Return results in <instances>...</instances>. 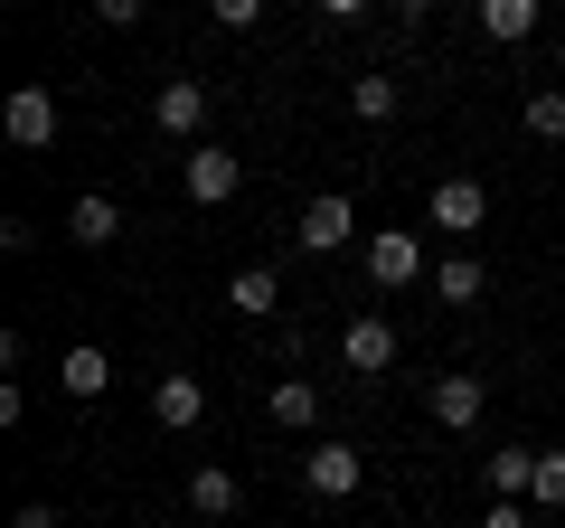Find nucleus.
<instances>
[{
  "label": "nucleus",
  "mask_w": 565,
  "mask_h": 528,
  "mask_svg": "<svg viewBox=\"0 0 565 528\" xmlns=\"http://www.w3.org/2000/svg\"><path fill=\"white\" fill-rule=\"evenodd\" d=\"M226 311H236V321H274L282 311V274L274 264H245L236 284H226Z\"/></svg>",
  "instance_id": "13"
},
{
  "label": "nucleus",
  "mask_w": 565,
  "mask_h": 528,
  "mask_svg": "<svg viewBox=\"0 0 565 528\" xmlns=\"http://www.w3.org/2000/svg\"><path fill=\"white\" fill-rule=\"evenodd\" d=\"M537 509H565V453H537V490H527Z\"/></svg>",
  "instance_id": "21"
},
{
  "label": "nucleus",
  "mask_w": 565,
  "mask_h": 528,
  "mask_svg": "<svg viewBox=\"0 0 565 528\" xmlns=\"http://www.w3.org/2000/svg\"><path fill=\"white\" fill-rule=\"evenodd\" d=\"M434 226H444V236H481V226H490V189L462 180V170L434 180Z\"/></svg>",
  "instance_id": "9"
},
{
  "label": "nucleus",
  "mask_w": 565,
  "mask_h": 528,
  "mask_svg": "<svg viewBox=\"0 0 565 528\" xmlns=\"http://www.w3.org/2000/svg\"><path fill=\"white\" fill-rule=\"evenodd\" d=\"M349 236H359V208H349L340 189H321V199L302 208V226H292V245H302V255H340Z\"/></svg>",
  "instance_id": "7"
},
{
  "label": "nucleus",
  "mask_w": 565,
  "mask_h": 528,
  "mask_svg": "<svg viewBox=\"0 0 565 528\" xmlns=\"http://www.w3.org/2000/svg\"><path fill=\"white\" fill-rule=\"evenodd\" d=\"M264 415H274L282 434H311V425H321V387H311V378H274V387H264Z\"/></svg>",
  "instance_id": "12"
},
{
  "label": "nucleus",
  "mask_w": 565,
  "mask_h": 528,
  "mask_svg": "<svg viewBox=\"0 0 565 528\" xmlns=\"http://www.w3.org/2000/svg\"><path fill=\"white\" fill-rule=\"evenodd\" d=\"M340 368H349V378H386V368H396V321H377V311H349V330H340Z\"/></svg>",
  "instance_id": "4"
},
{
  "label": "nucleus",
  "mask_w": 565,
  "mask_h": 528,
  "mask_svg": "<svg viewBox=\"0 0 565 528\" xmlns=\"http://www.w3.org/2000/svg\"><path fill=\"white\" fill-rule=\"evenodd\" d=\"M151 123H161L170 142H207V85L199 76H170L161 95H151Z\"/></svg>",
  "instance_id": "8"
},
{
  "label": "nucleus",
  "mask_w": 565,
  "mask_h": 528,
  "mask_svg": "<svg viewBox=\"0 0 565 528\" xmlns=\"http://www.w3.org/2000/svg\"><path fill=\"white\" fill-rule=\"evenodd\" d=\"M180 189H189L199 208H226V199L245 189V161H236L226 142H189V161H180Z\"/></svg>",
  "instance_id": "1"
},
{
  "label": "nucleus",
  "mask_w": 565,
  "mask_h": 528,
  "mask_svg": "<svg viewBox=\"0 0 565 528\" xmlns=\"http://www.w3.org/2000/svg\"><path fill=\"white\" fill-rule=\"evenodd\" d=\"M367 284H377V293L424 284V236H415V226H377V236H367Z\"/></svg>",
  "instance_id": "2"
},
{
  "label": "nucleus",
  "mask_w": 565,
  "mask_h": 528,
  "mask_svg": "<svg viewBox=\"0 0 565 528\" xmlns=\"http://www.w3.org/2000/svg\"><path fill=\"white\" fill-rule=\"evenodd\" d=\"M481 482H490V500H527V490H537V453H527V444L490 453V463H481Z\"/></svg>",
  "instance_id": "17"
},
{
  "label": "nucleus",
  "mask_w": 565,
  "mask_h": 528,
  "mask_svg": "<svg viewBox=\"0 0 565 528\" xmlns=\"http://www.w3.org/2000/svg\"><path fill=\"white\" fill-rule=\"evenodd\" d=\"M141 10H151V0H95V20H104V29H141Z\"/></svg>",
  "instance_id": "23"
},
{
  "label": "nucleus",
  "mask_w": 565,
  "mask_h": 528,
  "mask_svg": "<svg viewBox=\"0 0 565 528\" xmlns=\"http://www.w3.org/2000/svg\"><path fill=\"white\" fill-rule=\"evenodd\" d=\"M151 425H161V434L207 425V378H199V368H161V378H151Z\"/></svg>",
  "instance_id": "3"
},
{
  "label": "nucleus",
  "mask_w": 565,
  "mask_h": 528,
  "mask_svg": "<svg viewBox=\"0 0 565 528\" xmlns=\"http://www.w3.org/2000/svg\"><path fill=\"white\" fill-rule=\"evenodd\" d=\"M490 293V274H481V255H444L434 264V303H452V311H471Z\"/></svg>",
  "instance_id": "16"
},
{
  "label": "nucleus",
  "mask_w": 565,
  "mask_h": 528,
  "mask_svg": "<svg viewBox=\"0 0 565 528\" xmlns=\"http://www.w3.org/2000/svg\"><path fill=\"white\" fill-rule=\"evenodd\" d=\"M556 47H565V20H556Z\"/></svg>",
  "instance_id": "28"
},
{
  "label": "nucleus",
  "mask_w": 565,
  "mask_h": 528,
  "mask_svg": "<svg viewBox=\"0 0 565 528\" xmlns=\"http://www.w3.org/2000/svg\"><path fill=\"white\" fill-rule=\"evenodd\" d=\"M471 20H481V39L519 47V39H537V20H546V0H471Z\"/></svg>",
  "instance_id": "11"
},
{
  "label": "nucleus",
  "mask_w": 565,
  "mask_h": 528,
  "mask_svg": "<svg viewBox=\"0 0 565 528\" xmlns=\"http://www.w3.org/2000/svg\"><path fill=\"white\" fill-rule=\"evenodd\" d=\"M386 10H396V20H405V29H415V20H424V10H434V0H386Z\"/></svg>",
  "instance_id": "27"
},
{
  "label": "nucleus",
  "mask_w": 565,
  "mask_h": 528,
  "mask_svg": "<svg viewBox=\"0 0 565 528\" xmlns=\"http://www.w3.org/2000/svg\"><path fill=\"white\" fill-rule=\"evenodd\" d=\"M311 10H321V20H367L377 0H311Z\"/></svg>",
  "instance_id": "25"
},
{
  "label": "nucleus",
  "mask_w": 565,
  "mask_h": 528,
  "mask_svg": "<svg viewBox=\"0 0 565 528\" xmlns=\"http://www.w3.org/2000/svg\"><path fill=\"white\" fill-rule=\"evenodd\" d=\"M0 133H10L20 151H47L57 142V85H20V95L0 104Z\"/></svg>",
  "instance_id": "6"
},
{
  "label": "nucleus",
  "mask_w": 565,
  "mask_h": 528,
  "mask_svg": "<svg viewBox=\"0 0 565 528\" xmlns=\"http://www.w3.org/2000/svg\"><path fill=\"white\" fill-rule=\"evenodd\" d=\"M207 20H217V29H255L264 0H207Z\"/></svg>",
  "instance_id": "22"
},
{
  "label": "nucleus",
  "mask_w": 565,
  "mask_h": 528,
  "mask_svg": "<svg viewBox=\"0 0 565 528\" xmlns=\"http://www.w3.org/2000/svg\"><path fill=\"white\" fill-rule=\"evenodd\" d=\"M66 236H76V245H114L122 236V208L104 199V189H85V199L66 208Z\"/></svg>",
  "instance_id": "18"
},
{
  "label": "nucleus",
  "mask_w": 565,
  "mask_h": 528,
  "mask_svg": "<svg viewBox=\"0 0 565 528\" xmlns=\"http://www.w3.org/2000/svg\"><path fill=\"white\" fill-rule=\"evenodd\" d=\"M481 415H490V387L462 378V368H444V378H434V425H444V434H471Z\"/></svg>",
  "instance_id": "10"
},
{
  "label": "nucleus",
  "mask_w": 565,
  "mask_h": 528,
  "mask_svg": "<svg viewBox=\"0 0 565 528\" xmlns=\"http://www.w3.org/2000/svg\"><path fill=\"white\" fill-rule=\"evenodd\" d=\"M519 123H527V133H537V142H565V95H556V85H537Z\"/></svg>",
  "instance_id": "20"
},
{
  "label": "nucleus",
  "mask_w": 565,
  "mask_h": 528,
  "mask_svg": "<svg viewBox=\"0 0 565 528\" xmlns=\"http://www.w3.org/2000/svg\"><path fill=\"white\" fill-rule=\"evenodd\" d=\"M236 500H245V482L226 463H199L189 472V509H199V519H236Z\"/></svg>",
  "instance_id": "15"
},
{
  "label": "nucleus",
  "mask_w": 565,
  "mask_h": 528,
  "mask_svg": "<svg viewBox=\"0 0 565 528\" xmlns=\"http://www.w3.org/2000/svg\"><path fill=\"white\" fill-rule=\"evenodd\" d=\"M10 528H57V509H47V500H20V519H10Z\"/></svg>",
  "instance_id": "26"
},
{
  "label": "nucleus",
  "mask_w": 565,
  "mask_h": 528,
  "mask_svg": "<svg viewBox=\"0 0 565 528\" xmlns=\"http://www.w3.org/2000/svg\"><path fill=\"white\" fill-rule=\"evenodd\" d=\"M481 528H537V519H527V500H490V519Z\"/></svg>",
  "instance_id": "24"
},
{
  "label": "nucleus",
  "mask_w": 565,
  "mask_h": 528,
  "mask_svg": "<svg viewBox=\"0 0 565 528\" xmlns=\"http://www.w3.org/2000/svg\"><path fill=\"white\" fill-rule=\"evenodd\" d=\"M302 482L321 490V500H359V490H367V453L359 444H311L302 453Z\"/></svg>",
  "instance_id": "5"
},
{
  "label": "nucleus",
  "mask_w": 565,
  "mask_h": 528,
  "mask_svg": "<svg viewBox=\"0 0 565 528\" xmlns=\"http://www.w3.org/2000/svg\"><path fill=\"white\" fill-rule=\"evenodd\" d=\"M57 387H66V397H76V406H95L104 387H114V359H104L95 340H76V349H66V359H57Z\"/></svg>",
  "instance_id": "14"
},
{
  "label": "nucleus",
  "mask_w": 565,
  "mask_h": 528,
  "mask_svg": "<svg viewBox=\"0 0 565 528\" xmlns=\"http://www.w3.org/2000/svg\"><path fill=\"white\" fill-rule=\"evenodd\" d=\"M396 104H405L396 76H349V114L359 123H396Z\"/></svg>",
  "instance_id": "19"
}]
</instances>
